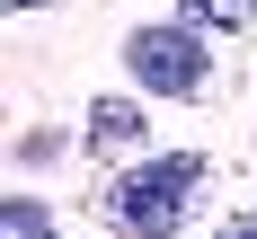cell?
I'll use <instances>...</instances> for the list:
<instances>
[{"label": "cell", "mask_w": 257, "mask_h": 239, "mask_svg": "<svg viewBox=\"0 0 257 239\" xmlns=\"http://www.w3.org/2000/svg\"><path fill=\"white\" fill-rule=\"evenodd\" d=\"M222 239H257V212H239V221H231V230H222Z\"/></svg>", "instance_id": "8992f818"}, {"label": "cell", "mask_w": 257, "mask_h": 239, "mask_svg": "<svg viewBox=\"0 0 257 239\" xmlns=\"http://www.w3.org/2000/svg\"><path fill=\"white\" fill-rule=\"evenodd\" d=\"M0 239H53V221H45V204H0Z\"/></svg>", "instance_id": "5b68a950"}, {"label": "cell", "mask_w": 257, "mask_h": 239, "mask_svg": "<svg viewBox=\"0 0 257 239\" xmlns=\"http://www.w3.org/2000/svg\"><path fill=\"white\" fill-rule=\"evenodd\" d=\"M124 71L151 89V98H204V45H195V27H133L124 36Z\"/></svg>", "instance_id": "7a4b0ae2"}, {"label": "cell", "mask_w": 257, "mask_h": 239, "mask_svg": "<svg viewBox=\"0 0 257 239\" xmlns=\"http://www.w3.org/2000/svg\"><path fill=\"white\" fill-rule=\"evenodd\" d=\"M0 9H45V0H0Z\"/></svg>", "instance_id": "52a82bcc"}, {"label": "cell", "mask_w": 257, "mask_h": 239, "mask_svg": "<svg viewBox=\"0 0 257 239\" xmlns=\"http://www.w3.org/2000/svg\"><path fill=\"white\" fill-rule=\"evenodd\" d=\"M178 9H186L195 27H248V18H257V0H178Z\"/></svg>", "instance_id": "277c9868"}, {"label": "cell", "mask_w": 257, "mask_h": 239, "mask_svg": "<svg viewBox=\"0 0 257 239\" xmlns=\"http://www.w3.org/2000/svg\"><path fill=\"white\" fill-rule=\"evenodd\" d=\"M195 186H204V159H195V151L142 159V168L115 186V230H124V239H178L186 195H195Z\"/></svg>", "instance_id": "6da1fadb"}, {"label": "cell", "mask_w": 257, "mask_h": 239, "mask_svg": "<svg viewBox=\"0 0 257 239\" xmlns=\"http://www.w3.org/2000/svg\"><path fill=\"white\" fill-rule=\"evenodd\" d=\"M89 151L98 159H133L142 151V106L133 98H98L89 106Z\"/></svg>", "instance_id": "3957f363"}]
</instances>
